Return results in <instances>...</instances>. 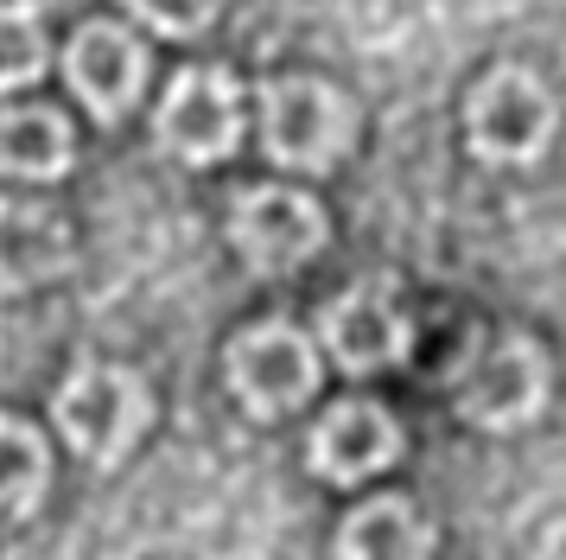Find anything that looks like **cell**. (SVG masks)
Returning a JSON list of instances; mask_svg holds the SVG:
<instances>
[{
	"label": "cell",
	"mask_w": 566,
	"mask_h": 560,
	"mask_svg": "<svg viewBox=\"0 0 566 560\" xmlns=\"http://www.w3.org/2000/svg\"><path fill=\"white\" fill-rule=\"evenodd\" d=\"M401 453V427L395 414H382L376 402H344L312 427V471L332 484H357L369 471H382Z\"/></svg>",
	"instance_id": "obj_10"
},
{
	"label": "cell",
	"mask_w": 566,
	"mask_h": 560,
	"mask_svg": "<svg viewBox=\"0 0 566 560\" xmlns=\"http://www.w3.org/2000/svg\"><path fill=\"white\" fill-rule=\"evenodd\" d=\"M71 261V229L57 210L45 204H0V287L20 293V287H39L45 274H57Z\"/></svg>",
	"instance_id": "obj_11"
},
{
	"label": "cell",
	"mask_w": 566,
	"mask_h": 560,
	"mask_svg": "<svg viewBox=\"0 0 566 560\" xmlns=\"http://www.w3.org/2000/svg\"><path fill=\"white\" fill-rule=\"evenodd\" d=\"M325 344L332 356L350 370V376H369L401 356L408 344V325H401V305L382 280H357L337 305H325Z\"/></svg>",
	"instance_id": "obj_9"
},
{
	"label": "cell",
	"mask_w": 566,
	"mask_h": 560,
	"mask_svg": "<svg viewBox=\"0 0 566 560\" xmlns=\"http://www.w3.org/2000/svg\"><path fill=\"white\" fill-rule=\"evenodd\" d=\"M261 134L281 166L318 173L350 147V102L318 76H274L261 83Z\"/></svg>",
	"instance_id": "obj_2"
},
{
	"label": "cell",
	"mask_w": 566,
	"mask_h": 560,
	"mask_svg": "<svg viewBox=\"0 0 566 560\" xmlns=\"http://www.w3.org/2000/svg\"><path fill=\"white\" fill-rule=\"evenodd\" d=\"M235 134H242V108L230 71H179V83L159 102V147L191 166H210L235 153Z\"/></svg>",
	"instance_id": "obj_7"
},
{
	"label": "cell",
	"mask_w": 566,
	"mask_h": 560,
	"mask_svg": "<svg viewBox=\"0 0 566 560\" xmlns=\"http://www.w3.org/2000/svg\"><path fill=\"white\" fill-rule=\"evenodd\" d=\"M64 76H71V90L90 102L96 122H115V115L134 108L140 83H147V51H140V39H134L128 25L90 20L77 39H71V51H64Z\"/></svg>",
	"instance_id": "obj_8"
},
{
	"label": "cell",
	"mask_w": 566,
	"mask_h": 560,
	"mask_svg": "<svg viewBox=\"0 0 566 560\" xmlns=\"http://www.w3.org/2000/svg\"><path fill=\"white\" fill-rule=\"evenodd\" d=\"M0 173L57 178L71 173V127L57 108H0Z\"/></svg>",
	"instance_id": "obj_13"
},
{
	"label": "cell",
	"mask_w": 566,
	"mask_h": 560,
	"mask_svg": "<svg viewBox=\"0 0 566 560\" xmlns=\"http://www.w3.org/2000/svg\"><path fill=\"white\" fill-rule=\"evenodd\" d=\"M140 20L154 25V32H172V39H198L210 20H217V7L223 0H128Z\"/></svg>",
	"instance_id": "obj_16"
},
{
	"label": "cell",
	"mask_w": 566,
	"mask_h": 560,
	"mask_svg": "<svg viewBox=\"0 0 566 560\" xmlns=\"http://www.w3.org/2000/svg\"><path fill=\"white\" fill-rule=\"evenodd\" d=\"M230 242L242 249V261L255 274H286V268H300V261L318 255L325 210L306 191H293V185H255L230 210Z\"/></svg>",
	"instance_id": "obj_5"
},
{
	"label": "cell",
	"mask_w": 566,
	"mask_h": 560,
	"mask_svg": "<svg viewBox=\"0 0 566 560\" xmlns=\"http://www.w3.org/2000/svg\"><path fill=\"white\" fill-rule=\"evenodd\" d=\"M45 478H52V453L39 427H27L20 414H0V516H27L45 497Z\"/></svg>",
	"instance_id": "obj_14"
},
{
	"label": "cell",
	"mask_w": 566,
	"mask_h": 560,
	"mask_svg": "<svg viewBox=\"0 0 566 560\" xmlns=\"http://www.w3.org/2000/svg\"><path fill=\"white\" fill-rule=\"evenodd\" d=\"M230 388L261 421L293 414L318 388V351H312V338L300 325H286V319L249 325L230 344Z\"/></svg>",
	"instance_id": "obj_3"
},
{
	"label": "cell",
	"mask_w": 566,
	"mask_h": 560,
	"mask_svg": "<svg viewBox=\"0 0 566 560\" xmlns=\"http://www.w3.org/2000/svg\"><path fill=\"white\" fill-rule=\"evenodd\" d=\"M554 122H560L554 90L541 76L515 71V64L490 71L471 90V147L484 153V159H503V166L541 159L547 141H554Z\"/></svg>",
	"instance_id": "obj_4"
},
{
	"label": "cell",
	"mask_w": 566,
	"mask_h": 560,
	"mask_svg": "<svg viewBox=\"0 0 566 560\" xmlns=\"http://www.w3.org/2000/svg\"><path fill=\"white\" fill-rule=\"evenodd\" d=\"M433 529L420 522L408 497H376L350 509V522L337 529V560H427Z\"/></svg>",
	"instance_id": "obj_12"
},
{
	"label": "cell",
	"mask_w": 566,
	"mask_h": 560,
	"mask_svg": "<svg viewBox=\"0 0 566 560\" xmlns=\"http://www.w3.org/2000/svg\"><path fill=\"white\" fill-rule=\"evenodd\" d=\"M45 71V32L27 7H0V90H20Z\"/></svg>",
	"instance_id": "obj_15"
},
{
	"label": "cell",
	"mask_w": 566,
	"mask_h": 560,
	"mask_svg": "<svg viewBox=\"0 0 566 560\" xmlns=\"http://www.w3.org/2000/svg\"><path fill=\"white\" fill-rule=\"evenodd\" d=\"M154 421L147 382L122 363H83L57 388V433L77 446L90 465H115Z\"/></svg>",
	"instance_id": "obj_1"
},
{
	"label": "cell",
	"mask_w": 566,
	"mask_h": 560,
	"mask_svg": "<svg viewBox=\"0 0 566 560\" xmlns=\"http://www.w3.org/2000/svg\"><path fill=\"white\" fill-rule=\"evenodd\" d=\"M541 402H547V356L522 331H503L496 344H484L459 382V407L471 427H522L541 414Z\"/></svg>",
	"instance_id": "obj_6"
}]
</instances>
